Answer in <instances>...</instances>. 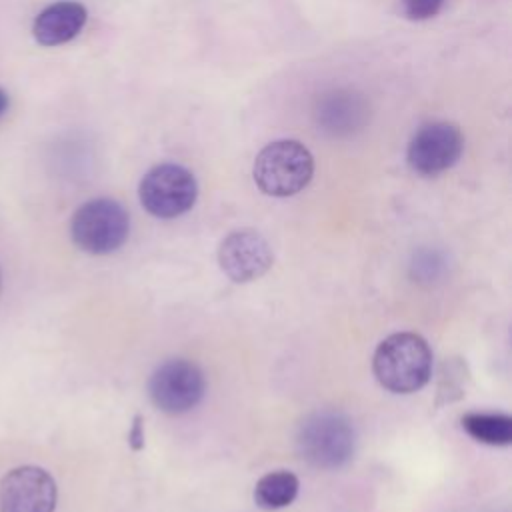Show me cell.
I'll return each mask as SVG.
<instances>
[{"mask_svg":"<svg viewBox=\"0 0 512 512\" xmlns=\"http://www.w3.org/2000/svg\"><path fill=\"white\" fill-rule=\"evenodd\" d=\"M372 370L386 390L412 394L432 376V350L420 334L396 332L378 344Z\"/></svg>","mask_w":512,"mask_h":512,"instance_id":"obj_1","label":"cell"},{"mask_svg":"<svg viewBox=\"0 0 512 512\" xmlns=\"http://www.w3.org/2000/svg\"><path fill=\"white\" fill-rule=\"evenodd\" d=\"M314 174V158L310 150L292 138L266 144L252 166L256 186L276 198L298 194Z\"/></svg>","mask_w":512,"mask_h":512,"instance_id":"obj_2","label":"cell"},{"mask_svg":"<svg viewBox=\"0 0 512 512\" xmlns=\"http://www.w3.org/2000/svg\"><path fill=\"white\" fill-rule=\"evenodd\" d=\"M130 232V216L112 198H92L76 208L70 220L72 242L88 254L104 256L116 252Z\"/></svg>","mask_w":512,"mask_h":512,"instance_id":"obj_3","label":"cell"},{"mask_svg":"<svg viewBox=\"0 0 512 512\" xmlns=\"http://www.w3.org/2000/svg\"><path fill=\"white\" fill-rule=\"evenodd\" d=\"M300 456L316 468L344 466L356 446V434L350 420L338 412L310 414L298 428Z\"/></svg>","mask_w":512,"mask_h":512,"instance_id":"obj_4","label":"cell"},{"mask_svg":"<svg viewBox=\"0 0 512 512\" xmlns=\"http://www.w3.org/2000/svg\"><path fill=\"white\" fill-rule=\"evenodd\" d=\"M138 196L142 206L156 218H176L188 212L198 196L194 174L172 162L150 168L140 180Z\"/></svg>","mask_w":512,"mask_h":512,"instance_id":"obj_5","label":"cell"},{"mask_svg":"<svg viewBox=\"0 0 512 512\" xmlns=\"http://www.w3.org/2000/svg\"><path fill=\"white\" fill-rule=\"evenodd\" d=\"M206 392L202 370L188 360H168L154 370L148 382L150 400L164 414H184L192 410Z\"/></svg>","mask_w":512,"mask_h":512,"instance_id":"obj_6","label":"cell"},{"mask_svg":"<svg viewBox=\"0 0 512 512\" xmlns=\"http://www.w3.org/2000/svg\"><path fill=\"white\" fill-rule=\"evenodd\" d=\"M464 148L462 132L452 122H428L410 140L406 160L422 176H436L452 168Z\"/></svg>","mask_w":512,"mask_h":512,"instance_id":"obj_7","label":"cell"},{"mask_svg":"<svg viewBox=\"0 0 512 512\" xmlns=\"http://www.w3.org/2000/svg\"><path fill=\"white\" fill-rule=\"evenodd\" d=\"M314 124L332 138H348L364 130L370 120V104L362 92L348 86L328 88L316 96Z\"/></svg>","mask_w":512,"mask_h":512,"instance_id":"obj_8","label":"cell"},{"mask_svg":"<svg viewBox=\"0 0 512 512\" xmlns=\"http://www.w3.org/2000/svg\"><path fill=\"white\" fill-rule=\"evenodd\" d=\"M58 488L40 466H18L0 480V512H54Z\"/></svg>","mask_w":512,"mask_h":512,"instance_id":"obj_9","label":"cell"},{"mask_svg":"<svg viewBox=\"0 0 512 512\" xmlns=\"http://www.w3.org/2000/svg\"><path fill=\"white\" fill-rule=\"evenodd\" d=\"M218 262L230 280L244 284L264 276L274 262V254L260 232L244 228L230 232L222 240Z\"/></svg>","mask_w":512,"mask_h":512,"instance_id":"obj_10","label":"cell"},{"mask_svg":"<svg viewBox=\"0 0 512 512\" xmlns=\"http://www.w3.org/2000/svg\"><path fill=\"white\" fill-rule=\"evenodd\" d=\"M88 10L76 0H56L42 8L32 22V36L42 46H60L74 40L86 26Z\"/></svg>","mask_w":512,"mask_h":512,"instance_id":"obj_11","label":"cell"},{"mask_svg":"<svg viewBox=\"0 0 512 512\" xmlns=\"http://www.w3.org/2000/svg\"><path fill=\"white\" fill-rule=\"evenodd\" d=\"M462 428L478 442L490 446H508L512 442V418L500 412H468Z\"/></svg>","mask_w":512,"mask_h":512,"instance_id":"obj_12","label":"cell"},{"mask_svg":"<svg viewBox=\"0 0 512 512\" xmlns=\"http://www.w3.org/2000/svg\"><path fill=\"white\" fill-rule=\"evenodd\" d=\"M298 494V478L288 470H276L264 474L254 488V500L262 510H278L288 504Z\"/></svg>","mask_w":512,"mask_h":512,"instance_id":"obj_13","label":"cell"},{"mask_svg":"<svg viewBox=\"0 0 512 512\" xmlns=\"http://www.w3.org/2000/svg\"><path fill=\"white\" fill-rule=\"evenodd\" d=\"M402 10L410 20H428L440 12L444 0H400Z\"/></svg>","mask_w":512,"mask_h":512,"instance_id":"obj_14","label":"cell"},{"mask_svg":"<svg viewBox=\"0 0 512 512\" xmlns=\"http://www.w3.org/2000/svg\"><path fill=\"white\" fill-rule=\"evenodd\" d=\"M128 442L134 450H140L144 446V432H142V418L136 416L134 418V424H132V430L128 434Z\"/></svg>","mask_w":512,"mask_h":512,"instance_id":"obj_15","label":"cell"},{"mask_svg":"<svg viewBox=\"0 0 512 512\" xmlns=\"http://www.w3.org/2000/svg\"><path fill=\"white\" fill-rule=\"evenodd\" d=\"M8 108H10V96L4 88H0V118L8 112Z\"/></svg>","mask_w":512,"mask_h":512,"instance_id":"obj_16","label":"cell"},{"mask_svg":"<svg viewBox=\"0 0 512 512\" xmlns=\"http://www.w3.org/2000/svg\"><path fill=\"white\" fill-rule=\"evenodd\" d=\"M0 284H2V276H0Z\"/></svg>","mask_w":512,"mask_h":512,"instance_id":"obj_17","label":"cell"}]
</instances>
